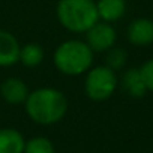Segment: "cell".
I'll return each instance as SVG.
<instances>
[{
    "mask_svg": "<svg viewBox=\"0 0 153 153\" xmlns=\"http://www.w3.org/2000/svg\"><path fill=\"white\" fill-rule=\"evenodd\" d=\"M126 62H128V53H126V50H123V48L114 45L113 48H110V50L107 51L105 66L110 68V69H113L114 72L123 69L125 65H126Z\"/></svg>",
    "mask_w": 153,
    "mask_h": 153,
    "instance_id": "cell-13",
    "label": "cell"
},
{
    "mask_svg": "<svg viewBox=\"0 0 153 153\" xmlns=\"http://www.w3.org/2000/svg\"><path fill=\"white\" fill-rule=\"evenodd\" d=\"M117 86H119L117 74L113 69L107 68L105 65L92 66L86 72L84 92L90 101L104 102L110 99L117 90Z\"/></svg>",
    "mask_w": 153,
    "mask_h": 153,
    "instance_id": "cell-4",
    "label": "cell"
},
{
    "mask_svg": "<svg viewBox=\"0 0 153 153\" xmlns=\"http://www.w3.org/2000/svg\"><path fill=\"white\" fill-rule=\"evenodd\" d=\"M96 9L101 21H119L126 12V0H96Z\"/></svg>",
    "mask_w": 153,
    "mask_h": 153,
    "instance_id": "cell-10",
    "label": "cell"
},
{
    "mask_svg": "<svg viewBox=\"0 0 153 153\" xmlns=\"http://www.w3.org/2000/svg\"><path fill=\"white\" fill-rule=\"evenodd\" d=\"M44 59H45V51H44L42 45H39L36 42H29L21 47L18 62H21L27 68H36L44 62Z\"/></svg>",
    "mask_w": 153,
    "mask_h": 153,
    "instance_id": "cell-12",
    "label": "cell"
},
{
    "mask_svg": "<svg viewBox=\"0 0 153 153\" xmlns=\"http://www.w3.org/2000/svg\"><path fill=\"white\" fill-rule=\"evenodd\" d=\"M128 41L135 47H147L153 44V20L137 18L128 26Z\"/></svg>",
    "mask_w": 153,
    "mask_h": 153,
    "instance_id": "cell-7",
    "label": "cell"
},
{
    "mask_svg": "<svg viewBox=\"0 0 153 153\" xmlns=\"http://www.w3.org/2000/svg\"><path fill=\"white\" fill-rule=\"evenodd\" d=\"M29 119L38 125L50 126L59 123L68 113V98L63 92L54 87H39L29 92L24 102Z\"/></svg>",
    "mask_w": 153,
    "mask_h": 153,
    "instance_id": "cell-1",
    "label": "cell"
},
{
    "mask_svg": "<svg viewBox=\"0 0 153 153\" xmlns=\"http://www.w3.org/2000/svg\"><path fill=\"white\" fill-rule=\"evenodd\" d=\"M24 153H56V149L47 137H33L26 141Z\"/></svg>",
    "mask_w": 153,
    "mask_h": 153,
    "instance_id": "cell-14",
    "label": "cell"
},
{
    "mask_svg": "<svg viewBox=\"0 0 153 153\" xmlns=\"http://www.w3.org/2000/svg\"><path fill=\"white\" fill-rule=\"evenodd\" d=\"M21 45L8 30H0V68H9L18 63Z\"/></svg>",
    "mask_w": 153,
    "mask_h": 153,
    "instance_id": "cell-8",
    "label": "cell"
},
{
    "mask_svg": "<svg viewBox=\"0 0 153 153\" xmlns=\"http://www.w3.org/2000/svg\"><path fill=\"white\" fill-rule=\"evenodd\" d=\"M122 89L131 96V98H143L147 93L144 80L141 76L140 68H129L123 72L120 80Z\"/></svg>",
    "mask_w": 153,
    "mask_h": 153,
    "instance_id": "cell-9",
    "label": "cell"
},
{
    "mask_svg": "<svg viewBox=\"0 0 153 153\" xmlns=\"http://www.w3.org/2000/svg\"><path fill=\"white\" fill-rule=\"evenodd\" d=\"M26 140L15 128L0 129V153H24Z\"/></svg>",
    "mask_w": 153,
    "mask_h": 153,
    "instance_id": "cell-11",
    "label": "cell"
},
{
    "mask_svg": "<svg viewBox=\"0 0 153 153\" xmlns=\"http://www.w3.org/2000/svg\"><path fill=\"white\" fill-rule=\"evenodd\" d=\"M0 96L3 98L5 102L9 105H20L24 104L27 96H29V89L27 84L17 76H9L3 80L0 84Z\"/></svg>",
    "mask_w": 153,
    "mask_h": 153,
    "instance_id": "cell-6",
    "label": "cell"
},
{
    "mask_svg": "<svg viewBox=\"0 0 153 153\" xmlns=\"http://www.w3.org/2000/svg\"><path fill=\"white\" fill-rule=\"evenodd\" d=\"M117 32L116 29L105 21H98L86 32V44L93 53H107L116 45Z\"/></svg>",
    "mask_w": 153,
    "mask_h": 153,
    "instance_id": "cell-5",
    "label": "cell"
},
{
    "mask_svg": "<svg viewBox=\"0 0 153 153\" xmlns=\"http://www.w3.org/2000/svg\"><path fill=\"white\" fill-rule=\"evenodd\" d=\"M95 53L81 39H68L53 53V63L59 72L68 76L86 74L93 66Z\"/></svg>",
    "mask_w": 153,
    "mask_h": 153,
    "instance_id": "cell-2",
    "label": "cell"
},
{
    "mask_svg": "<svg viewBox=\"0 0 153 153\" xmlns=\"http://www.w3.org/2000/svg\"><path fill=\"white\" fill-rule=\"evenodd\" d=\"M56 15L62 27L71 33H86L99 21L95 0H59Z\"/></svg>",
    "mask_w": 153,
    "mask_h": 153,
    "instance_id": "cell-3",
    "label": "cell"
},
{
    "mask_svg": "<svg viewBox=\"0 0 153 153\" xmlns=\"http://www.w3.org/2000/svg\"><path fill=\"white\" fill-rule=\"evenodd\" d=\"M140 72H141V76H143V80H144V84H146L147 92H152L153 93V57L149 59L147 62H144L141 65Z\"/></svg>",
    "mask_w": 153,
    "mask_h": 153,
    "instance_id": "cell-15",
    "label": "cell"
}]
</instances>
